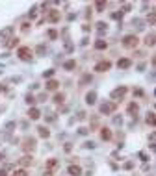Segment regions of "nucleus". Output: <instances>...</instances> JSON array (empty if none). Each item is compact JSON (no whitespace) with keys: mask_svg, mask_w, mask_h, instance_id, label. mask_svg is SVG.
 <instances>
[{"mask_svg":"<svg viewBox=\"0 0 156 176\" xmlns=\"http://www.w3.org/2000/svg\"><path fill=\"white\" fill-rule=\"evenodd\" d=\"M138 41H139V39H138L136 35H126V37H125V43H123V45H125L126 48H132V47H136V45H138Z\"/></svg>","mask_w":156,"mask_h":176,"instance_id":"1","label":"nucleus"},{"mask_svg":"<svg viewBox=\"0 0 156 176\" xmlns=\"http://www.w3.org/2000/svg\"><path fill=\"white\" fill-rule=\"evenodd\" d=\"M19 58H20V59H24V61H28V59L32 58V50H30L28 47L19 48Z\"/></svg>","mask_w":156,"mask_h":176,"instance_id":"2","label":"nucleus"},{"mask_svg":"<svg viewBox=\"0 0 156 176\" xmlns=\"http://www.w3.org/2000/svg\"><path fill=\"white\" fill-rule=\"evenodd\" d=\"M110 67H111V63H110V61H100V63L95 65V71H98V72H106Z\"/></svg>","mask_w":156,"mask_h":176,"instance_id":"3","label":"nucleus"},{"mask_svg":"<svg viewBox=\"0 0 156 176\" xmlns=\"http://www.w3.org/2000/svg\"><path fill=\"white\" fill-rule=\"evenodd\" d=\"M114 109H115V104H102V106H100V113H111V111H114Z\"/></svg>","mask_w":156,"mask_h":176,"instance_id":"4","label":"nucleus"},{"mask_svg":"<svg viewBox=\"0 0 156 176\" xmlns=\"http://www.w3.org/2000/svg\"><path fill=\"white\" fill-rule=\"evenodd\" d=\"M28 115H30V119H32V120H37L41 113H39V109H37V108H32L30 111H28Z\"/></svg>","mask_w":156,"mask_h":176,"instance_id":"5","label":"nucleus"},{"mask_svg":"<svg viewBox=\"0 0 156 176\" xmlns=\"http://www.w3.org/2000/svg\"><path fill=\"white\" fill-rule=\"evenodd\" d=\"M80 172H82V169L78 167V165H71V167H69V174L71 176H78Z\"/></svg>","mask_w":156,"mask_h":176,"instance_id":"6","label":"nucleus"},{"mask_svg":"<svg viewBox=\"0 0 156 176\" xmlns=\"http://www.w3.org/2000/svg\"><path fill=\"white\" fill-rule=\"evenodd\" d=\"M95 98H97V93L91 91V93L86 95V102H87V104H95Z\"/></svg>","mask_w":156,"mask_h":176,"instance_id":"7","label":"nucleus"},{"mask_svg":"<svg viewBox=\"0 0 156 176\" xmlns=\"http://www.w3.org/2000/svg\"><path fill=\"white\" fill-rule=\"evenodd\" d=\"M100 137L108 141V139L111 137V132H110V128H102V130H100Z\"/></svg>","mask_w":156,"mask_h":176,"instance_id":"8","label":"nucleus"},{"mask_svg":"<svg viewBox=\"0 0 156 176\" xmlns=\"http://www.w3.org/2000/svg\"><path fill=\"white\" fill-rule=\"evenodd\" d=\"M117 65H119L121 69H128V67H130V59H126V58H125V59H119Z\"/></svg>","mask_w":156,"mask_h":176,"instance_id":"9","label":"nucleus"},{"mask_svg":"<svg viewBox=\"0 0 156 176\" xmlns=\"http://www.w3.org/2000/svg\"><path fill=\"white\" fill-rule=\"evenodd\" d=\"M125 93H126V87H121V89H115L114 93H111V96H114V98H115V96H123Z\"/></svg>","mask_w":156,"mask_h":176,"instance_id":"10","label":"nucleus"},{"mask_svg":"<svg viewBox=\"0 0 156 176\" xmlns=\"http://www.w3.org/2000/svg\"><path fill=\"white\" fill-rule=\"evenodd\" d=\"M63 67H65L67 71H71V69H74V67H76V61H74V59H69V61H67V63L63 65Z\"/></svg>","mask_w":156,"mask_h":176,"instance_id":"11","label":"nucleus"},{"mask_svg":"<svg viewBox=\"0 0 156 176\" xmlns=\"http://www.w3.org/2000/svg\"><path fill=\"white\" fill-rule=\"evenodd\" d=\"M63 98H65V95H63V93H58V95L54 96V102H56V104H61Z\"/></svg>","mask_w":156,"mask_h":176,"instance_id":"12","label":"nucleus"},{"mask_svg":"<svg viewBox=\"0 0 156 176\" xmlns=\"http://www.w3.org/2000/svg\"><path fill=\"white\" fill-rule=\"evenodd\" d=\"M39 135H41V137H48V135H50V132H48L47 128H43V126H41V128H39Z\"/></svg>","mask_w":156,"mask_h":176,"instance_id":"13","label":"nucleus"},{"mask_svg":"<svg viewBox=\"0 0 156 176\" xmlns=\"http://www.w3.org/2000/svg\"><path fill=\"white\" fill-rule=\"evenodd\" d=\"M48 19L52 20V23H56V20H58V19H60V13H58V11H52V13L48 15Z\"/></svg>","mask_w":156,"mask_h":176,"instance_id":"14","label":"nucleus"},{"mask_svg":"<svg viewBox=\"0 0 156 176\" xmlns=\"http://www.w3.org/2000/svg\"><path fill=\"white\" fill-rule=\"evenodd\" d=\"M145 43H147L149 47H152V45H154V35H152V34H151V35H147V37H145Z\"/></svg>","mask_w":156,"mask_h":176,"instance_id":"15","label":"nucleus"},{"mask_svg":"<svg viewBox=\"0 0 156 176\" xmlns=\"http://www.w3.org/2000/svg\"><path fill=\"white\" fill-rule=\"evenodd\" d=\"M95 48H98V50L106 48V41H97V43H95Z\"/></svg>","mask_w":156,"mask_h":176,"instance_id":"16","label":"nucleus"},{"mask_svg":"<svg viewBox=\"0 0 156 176\" xmlns=\"http://www.w3.org/2000/svg\"><path fill=\"white\" fill-rule=\"evenodd\" d=\"M147 124L154 126V113H149V115H147Z\"/></svg>","mask_w":156,"mask_h":176,"instance_id":"17","label":"nucleus"},{"mask_svg":"<svg viewBox=\"0 0 156 176\" xmlns=\"http://www.w3.org/2000/svg\"><path fill=\"white\" fill-rule=\"evenodd\" d=\"M28 163H32V156H24L20 159V165H28Z\"/></svg>","mask_w":156,"mask_h":176,"instance_id":"18","label":"nucleus"},{"mask_svg":"<svg viewBox=\"0 0 156 176\" xmlns=\"http://www.w3.org/2000/svg\"><path fill=\"white\" fill-rule=\"evenodd\" d=\"M47 87H48V89H56V87H58V82H54V80H50V82L47 83Z\"/></svg>","mask_w":156,"mask_h":176,"instance_id":"19","label":"nucleus"},{"mask_svg":"<svg viewBox=\"0 0 156 176\" xmlns=\"http://www.w3.org/2000/svg\"><path fill=\"white\" fill-rule=\"evenodd\" d=\"M9 41H11V43H8V47H9V48H11V47H17V45H19V39H17V37H15V39H9Z\"/></svg>","mask_w":156,"mask_h":176,"instance_id":"20","label":"nucleus"},{"mask_svg":"<svg viewBox=\"0 0 156 176\" xmlns=\"http://www.w3.org/2000/svg\"><path fill=\"white\" fill-rule=\"evenodd\" d=\"M13 176H26V171H24V169H20V171H15V172H13Z\"/></svg>","mask_w":156,"mask_h":176,"instance_id":"21","label":"nucleus"},{"mask_svg":"<svg viewBox=\"0 0 156 176\" xmlns=\"http://www.w3.org/2000/svg\"><path fill=\"white\" fill-rule=\"evenodd\" d=\"M48 35H50V39H56V37H58V32H56V30H50Z\"/></svg>","mask_w":156,"mask_h":176,"instance_id":"22","label":"nucleus"},{"mask_svg":"<svg viewBox=\"0 0 156 176\" xmlns=\"http://www.w3.org/2000/svg\"><path fill=\"white\" fill-rule=\"evenodd\" d=\"M86 82H91V76H87V74H86L84 78H82V82H80V83H86Z\"/></svg>","mask_w":156,"mask_h":176,"instance_id":"23","label":"nucleus"},{"mask_svg":"<svg viewBox=\"0 0 156 176\" xmlns=\"http://www.w3.org/2000/svg\"><path fill=\"white\" fill-rule=\"evenodd\" d=\"M26 102H28V104H33L36 100H33V96H32V95H28V96H26Z\"/></svg>","mask_w":156,"mask_h":176,"instance_id":"24","label":"nucleus"},{"mask_svg":"<svg viewBox=\"0 0 156 176\" xmlns=\"http://www.w3.org/2000/svg\"><path fill=\"white\" fill-rule=\"evenodd\" d=\"M128 109H130V111H138V104H130Z\"/></svg>","mask_w":156,"mask_h":176,"instance_id":"25","label":"nucleus"},{"mask_svg":"<svg viewBox=\"0 0 156 176\" xmlns=\"http://www.w3.org/2000/svg\"><path fill=\"white\" fill-rule=\"evenodd\" d=\"M56 165H58V161H54V159H50V161H48V167H50V169H52V167H56Z\"/></svg>","mask_w":156,"mask_h":176,"instance_id":"26","label":"nucleus"},{"mask_svg":"<svg viewBox=\"0 0 156 176\" xmlns=\"http://www.w3.org/2000/svg\"><path fill=\"white\" fill-rule=\"evenodd\" d=\"M0 176H6V172H0Z\"/></svg>","mask_w":156,"mask_h":176,"instance_id":"27","label":"nucleus"}]
</instances>
